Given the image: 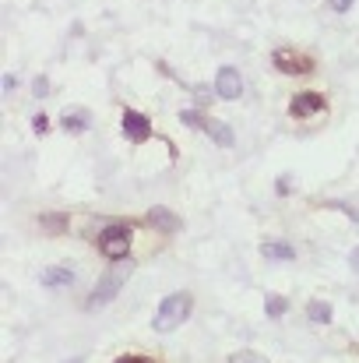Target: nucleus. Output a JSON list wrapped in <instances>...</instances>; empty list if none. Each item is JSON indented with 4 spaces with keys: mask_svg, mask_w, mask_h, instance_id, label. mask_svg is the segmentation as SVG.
<instances>
[{
    "mask_svg": "<svg viewBox=\"0 0 359 363\" xmlns=\"http://www.w3.org/2000/svg\"><path fill=\"white\" fill-rule=\"evenodd\" d=\"M190 311H194V296L187 293V289H180V293H173V296H166L162 300V307L155 311V321H152V328L155 332H176L187 318H190Z\"/></svg>",
    "mask_w": 359,
    "mask_h": 363,
    "instance_id": "f257e3e1",
    "label": "nucleus"
},
{
    "mask_svg": "<svg viewBox=\"0 0 359 363\" xmlns=\"http://www.w3.org/2000/svg\"><path fill=\"white\" fill-rule=\"evenodd\" d=\"M130 272H134V264L123 257V261H113V268L99 279V286L92 289V296L85 300V307L89 311H103L106 303H113V296H120V286L130 279Z\"/></svg>",
    "mask_w": 359,
    "mask_h": 363,
    "instance_id": "f03ea898",
    "label": "nucleus"
},
{
    "mask_svg": "<svg viewBox=\"0 0 359 363\" xmlns=\"http://www.w3.org/2000/svg\"><path fill=\"white\" fill-rule=\"evenodd\" d=\"M130 237H134V230H130L127 223H113V226H106V230L99 233V250H103L110 261H123L127 250H130Z\"/></svg>",
    "mask_w": 359,
    "mask_h": 363,
    "instance_id": "7ed1b4c3",
    "label": "nucleus"
},
{
    "mask_svg": "<svg viewBox=\"0 0 359 363\" xmlns=\"http://www.w3.org/2000/svg\"><path fill=\"white\" fill-rule=\"evenodd\" d=\"M180 121L183 123H190V127H198V130H205L215 145H222V148H233V127L229 123H222V121H215V117H201V113H194V110H183L180 113Z\"/></svg>",
    "mask_w": 359,
    "mask_h": 363,
    "instance_id": "20e7f679",
    "label": "nucleus"
},
{
    "mask_svg": "<svg viewBox=\"0 0 359 363\" xmlns=\"http://www.w3.org/2000/svg\"><path fill=\"white\" fill-rule=\"evenodd\" d=\"M215 92H219V99H226V103H233L243 96V78H239L237 67H219V74H215Z\"/></svg>",
    "mask_w": 359,
    "mask_h": 363,
    "instance_id": "39448f33",
    "label": "nucleus"
},
{
    "mask_svg": "<svg viewBox=\"0 0 359 363\" xmlns=\"http://www.w3.org/2000/svg\"><path fill=\"white\" fill-rule=\"evenodd\" d=\"M123 138L127 141H148L152 138V121L144 117V113H137V110H123Z\"/></svg>",
    "mask_w": 359,
    "mask_h": 363,
    "instance_id": "423d86ee",
    "label": "nucleus"
},
{
    "mask_svg": "<svg viewBox=\"0 0 359 363\" xmlns=\"http://www.w3.org/2000/svg\"><path fill=\"white\" fill-rule=\"evenodd\" d=\"M321 110H324V96H317V92H300L289 103V117H296V121H307V117H314Z\"/></svg>",
    "mask_w": 359,
    "mask_h": 363,
    "instance_id": "0eeeda50",
    "label": "nucleus"
},
{
    "mask_svg": "<svg viewBox=\"0 0 359 363\" xmlns=\"http://www.w3.org/2000/svg\"><path fill=\"white\" fill-rule=\"evenodd\" d=\"M275 67H282L285 74H310L314 60L303 53H292V50H275Z\"/></svg>",
    "mask_w": 359,
    "mask_h": 363,
    "instance_id": "6e6552de",
    "label": "nucleus"
},
{
    "mask_svg": "<svg viewBox=\"0 0 359 363\" xmlns=\"http://www.w3.org/2000/svg\"><path fill=\"white\" fill-rule=\"evenodd\" d=\"M144 223H148L152 230H159V233H176V230H180V219H176V212H169V208H162V205L148 208Z\"/></svg>",
    "mask_w": 359,
    "mask_h": 363,
    "instance_id": "1a4fd4ad",
    "label": "nucleus"
},
{
    "mask_svg": "<svg viewBox=\"0 0 359 363\" xmlns=\"http://www.w3.org/2000/svg\"><path fill=\"white\" fill-rule=\"evenodd\" d=\"M39 282H42L46 289L71 286V282H74V272H71V268H60V264H50V268H42V272H39Z\"/></svg>",
    "mask_w": 359,
    "mask_h": 363,
    "instance_id": "9d476101",
    "label": "nucleus"
},
{
    "mask_svg": "<svg viewBox=\"0 0 359 363\" xmlns=\"http://www.w3.org/2000/svg\"><path fill=\"white\" fill-rule=\"evenodd\" d=\"M261 257H268V261H292L296 247L285 240H264L261 243Z\"/></svg>",
    "mask_w": 359,
    "mask_h": 363,
    "instance_id": "9b49d317",
    "label": "nucleus"
},
{
    "mask_svg": "<svg viewBox=\"0 0 359 363\" xmlns=\"http://www.w3.org/2000/svg\"><path fill=\"white\" fill-rule=\"evenodd\" d=\"M64 130H67V134H81V130H89V127H92V117H89V113H85V110H74V113H64Z\"/></svg>",
    "mask_w": 359,
    "mask_h": 363,
    "instance_id": "f8f14e48",
    "label": "nucleus"
},
{
    "mask_svg": "<svg viewBox=\"0 0 359 363\" xmlns=\"http://www.w3.org/2000/svg\"><path fill=\"white\" fill-rule=\"evenodd\" d=\"M307 318H310L314 325H331V303L310 300V303H307Z\"/></svg>",
    "mask_w": 359,
    "mask_h": 363,
    "instance_id": "ddd939ff",
    "label": "nucleus"
},
{
    "mask_svg": "<svg viewBox=\"0 0 359 363\" xmlns=\"http://www.w3.org/2000/svg\"><path fill=\"white\" fill-rule=\"evenodd\" d=\"M39 226H42L46 233H64V230H67V216H64V212H42V216H39Z\"/></svg>",
    "mask_w": 359,
    "mask_h": 363,
    "instance_id": "4468645a",
    "label": "nucleus"
},
{
    "mask_svg": "<svg viewBox=\"0 0 359 363\" xmlns=\"http://www.w3.org/2000/svg\"><path fill=\"white\" fill-rule=\"evenodd\" d=\"M264 311H268V318H282V314L289 311V300H285V296H278V293H271V296H268V303H264Z\"/></svg>",
    "mask_w": 359,
    "mask_h": 363,
    "instance_id": "2eb2a0df",
    "label": "nucleus"
},
{
    "mask_svg": "<svg viewBox=\"0 0 359 363\" xmlns=\"http://www.w3.org/2000/svg\"><path fill=\"white\" fill-rule=\"evenodd\" d=\"M229 363H268V360H264L261 353H233Z\"/></svg>",
    "mask_w": 359,
    "mask_h": 363,
    "instance_id": "dca6fc26",
    "label": "nucleus"
},
{
    "mask_svg": "<svg viewBox=\"0 0 359 363\" xmlns=\"http://www.w3.org/2000/svg\"><path fill=\"white\" fill-rule=\"evenodd\" d=\"M353 4H356V0H328V7H331V11H338V14H346Z\"/></svg>",
    "mask_w": 359,
    "mask_h": 363,
    "instance_id": "f3484780",
    "label": "nucleus"
},
{
    "mask_svg": "<svg viewBox=\"0 0 359 363\" xmlns=\"http://www.w3.org/2000/svg\"><path fill=\"white\" fill-rule=\"evenodd\" d=\"M32 127H35V134H46V130H50V127H46V117H42V113H39V117L32 121Z\"/></svg>",
    "mask_w": 359,
    "mask_h": 363,
    "instance_id": "a211bd4d",
    "label": "nucleus"
},
{
    "mask_svg": "<svg viewBox=\"0 0 359 363\" xmlns=\"http://www.w3.org/2000/svg\"><path fill=\"white\" fill-rule=\"evenodd\" d=\"M117 363H152L148 357H134V353H127V357H120Z\"/></svg>",
    "mask_w": 359,
    "mask_h": 363,
    "instance_id": "6ab92c4d",
    "label": "nucleus"
},
{
    "mask_svg": "<svg viewBox=\"0 0 359 363\" xmlns=\"http://www.w3.org/2000/svg\"><path fill=\"white\" fill-rule=\"evenodd\" d=\"M349 268H356V272H359V247L349 254Z\"/></svg>",
    "mask_w": 359,
    "mask_h": 363,
    "instance_id": "aec40b11",
    "label": "nucleus"
},
{
    "mask_svg": "<svg viewBox=\"0 0 359 363\" xmlns=\"http://www.w3.org/2000/svg\"><path fill=\"white\" fill-rule=\"evenodd\" d=\"M67 363H85V360H81V357H74V360H67Z\"/></svg>",
    "mask_w": 359,
    "mask_h": 363,
    "instance_id": "412c9836",
    "label": "nucleus"
}]
</instances>
